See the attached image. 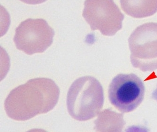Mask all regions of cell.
<instances>
[{
    "mask_svg": "<svg viewBox=\"0 0 157 132\" xmlns=\"http://www.w3.org/2000/svg\"><path fill=\"white\" fill-rule=\"evenodd\" d=\"M145 86L136 74H119L109 86L108 98L115 107L121 113L134 111L143 102Z\"/></svg>",
    "mask_w": 157,
    "mask_h": 132,
    "instance_id": "cell-6",
    "label": "cell"
},
{
    "mask_svg": "<svg viewBox=\"0 0 157 132\" xmlns=\"http://www.w3.org/2000/svg\"><path fill=\"white\" fill-rule=\"evenodd\" d=\"M82 16L91 30L113 36L121 29L124 15L114 0H86Z\"/></svg>",
    "mask_w": 157,
    "mask_h": 132,
    "instance_id": "cell-5",
    "label": "cell"
},
{
    "mask_svg": "<svg viewBox=\"0 0 157 132\" xmlns=\"http://www.w3.org/2000/svg\"><path fill=\"white\" fill-rule=\"evenodd\" d=\"M22 2L30 4V5H36L42 4L43 2H45L47 0H20Z\"/></svg>",
    "mask_w": 157,
    "mask_h": 132,
    "instance_id": "cell-8",
    "label": "cell"
},
{
    "mask_svg": "<svg viewBox=\"0 0 157 132\" xmlns=\"http://www.w3.org/2000/svg\"><path fill=\"white\" fill-rule=\"evenodd\" d=\"M132 66L143 72L157 70V23L138 27L128 39Z\"/></svg>",
    "mask_w": 157,
    "mask_h": 132,
    "instance_id": "cell-3",
    "label": "cell"
},
{
    "mask_svg": "<svg viewBox=\"0 0 157 132\" xmlns=\"http://www.w3.org/2000/svg\"><path fill=\"white\" fill-rule=\"evenodd\" d=\"M125 14L135 18H143L157 13V0H120Z\"/></svg>",
    "mask_w": 157,
    "mask_h": 132,
    "instance_id": "cell-7",
    "label": "cell"
},
{
    "mask_svg": "<svg viewBox=\"0 0 157 132\" xmlns=\"http://www.w3.org/2000/svg\"><path fill=\"white\" fill-rule=\"evenodd\" d=\"M55 35L53 28L42 18H29L15 29V45L29 55L45 52L52 45Z\"/></svg>",
    "mask_w": 157,
    "mask_h": 132,
    "instance_id": "cell-4",
    "label": "cell"
},
{
    "mask_svg": "<svg viewBox=\"0 0 157 132\" xmlns=\"http://www.w3.org/2000/svg\"><path fill=\"white\" fill-rule=\"evenodd\" d=\"M104 90L100 82L90 76L81 77L72 84L67 94V109L72 118L86 121L95 118L102 109Z\"/></svg>",
    "mask_w": 157,
    "mask_h": 132,
    "instance_id": "cell-2",
    "label": "cell"
},
{
    "mask_svg": "<svg viewBox=\"0 0 157 132\" xmlns=\"http://www.w3.org/2000/svg\"><path fill=\"white\" fill-rule=\"evenodd\" d=\"M59 96V89L52 79H32L10 92L4 102L5 111L14 120H28L52 110Z\"/></svg>",
    "mask_w": 157,
    "mask_h": 132,
    "instance_id": "cell-1",
    "label": "cell"
}]
</instances>
